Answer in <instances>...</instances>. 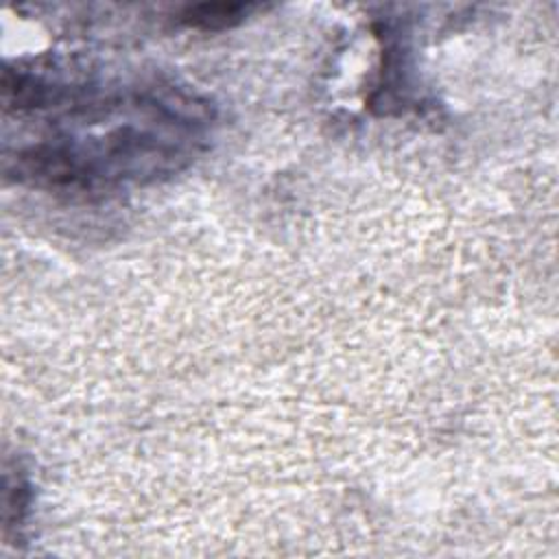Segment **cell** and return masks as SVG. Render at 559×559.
<instances>
[{"label":"cell","mask_w":559,"mask_h":559,"mask_svg":"<svg viewBox=\"0 0 559 559\" xmlns=\"http://www.w3.org/2000/svg\"><path fill=\"white\" fill-rule=\"evenodd\" d=\"M9 111H50L52 135L7 155V173L41 188L96 190L144 183L188 166L201 151L210 107L173 87L90 96L28 76Z\"/></svg>","instance_id":"1"},{"label":"cell","mask_w":559,"mask_h":559,"mask_svg":"<svg viewBox=\"0 0 559 559\" xmlns=\"http://www.w3.org/2000/svg\"><path fill=\"white\" fill-rule=\"evenodd\" d=\"M249 7L245 4H201L192 7L186 13V22L203 28H225L234 22H238Z\"/></svg>","instance_id":"2"}]
</instances>
